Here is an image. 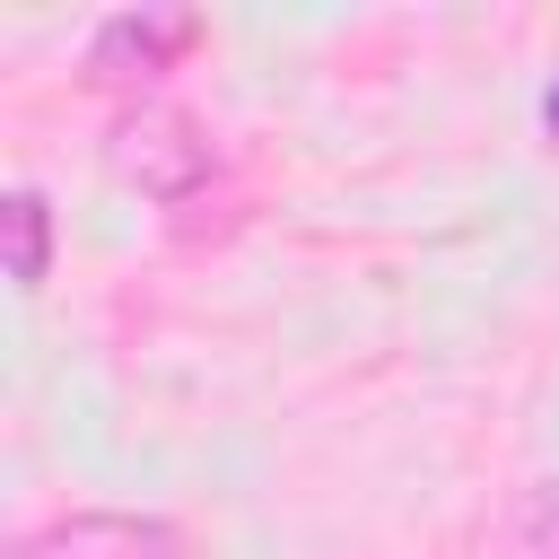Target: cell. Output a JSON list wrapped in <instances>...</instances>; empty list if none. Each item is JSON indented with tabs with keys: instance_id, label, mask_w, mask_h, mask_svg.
Masks as SVG:
<instances>
[{
	"instance_id": "cell-2",
	"label": "cell",
	"mask_w": 559,
	"mask_h": 559,
	"mask_svg": "<svg viewBox=\"0 0 559 559\" xmlns=\"http://www.w3.org/2000/svg\"><path fill=\"white\" fill-rule=\"evenodd\" d=\"M9 559H183V533L157 515H61L26 533Z\"/></svg>"
},
{
	"instance_id": "cell-6",
	"label": "cell",
	"mask_w": 559,
	"mask_h": 559,
	"mask_svg": "<svg viewBox=\"0 0 559 559\" xmlns=\"http://www.w3.org/2000/svg\"><path fill=\"white\" fill-rule=\"evenodd\" d=\"M542 122H550V140H559V87H550V96H542Z\"/></svg>"
},
{
	"instance_id": "cell-4",
	"label": "cell",
	"mask_w": 559,
	"mask_h": 559,
	"mask_svg": "<svg viewBox=\"0 0 559 559\" xmlns=\"http://www.w3.org/2000/svg\"><path fill=\"white\" fill-rule=\"evenodd\" d=\"M0 227H9V280L44 288V271H52V210H44V192H9Z\"/></svg>"
},
{
	"instance_id": "cell-3",
	"label": "cell",
	"mask_w": 559,
	"mask_h": 559,
	"mask_svg": "<svg viewBox=\"0 0 559 559\" xmlns=\"http://www.w3.org/2000/svg\"><path fill=\"white\" fill-rule=\"evenodd\" d=\"M183 44H192L183 9H122L87 35V79H157V70H175Z\"/></svg>"
},
{
	"instance_id": "cell-1",
	"label": "cell",
	"mask_w": 559,
	"mask_h": 559,
	"mask_svg": "<svg viewBox=\"0 0 559 559\" xmlns=\"http://www.w3.org/2000/svg\"><path fill=\"white\" fill-rule=\"evenodd\" d=\"M105 157H114V175H122L131 192H148V201H192V192L210 183V166H218L210 131H201L183 105H157V96H140L131 114H114Z\"/></svg>"
},
{
	"instance_id": "cell-5",
	"label": "cell",
	"mask_w": 559,
	"mask_h": 559,
	"mask_svg": "<svg viewBox=\"0 0 559 559\" xmlns=\"http://www.w3.org/2000/svg\"><path fill=\"white\" fill-rule=\"evenodd\" d=\"M507 559H559V480L524 489V507L507 524Z\"/></svg>"
}]
</instances>
